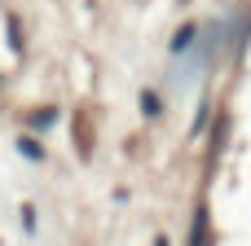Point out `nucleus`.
<instances>
[{
    "instance_id": "nucleus-1",
    "label": "nucleus",
    "mask_w": 251,
    "mask_h": 246,
    "mask_svg": "<svg viewBox=\"0 0 251 246\" xmlns=\"http://www.w3.org/2000/svg\"><path fill=\"white\" fill-rule=\"evenodd\" d=\"M199 44V26H181L176 35H172V53H190Z\"/></svg>"
},
{
    "instance_id": "nucleus-2",
    "label": "nucleus",
    "mask_w": 251,
    "mask_h": 246,
    "mask_svg": "<svg viewBox=\"0 0 251 246\" xmlns=\"http://www.w3.org/2000/svg\"><path fill=\"white\" fill-rule=\"evenodd\" d=\"M190 246H207V211H194V229H190Z\"/></svg>"
},
{
    "instance_id": "nucleus-3",
    "label": "nucleus",
    "mask_w": 251,
    "mask_h": 246,
    "mask_svg": "<svg viewBox=\"0 0 251 246\" xmlns=\"http://www.w3.org/2000/svg\"><path fill=\"white\" fill-rule=\"evenodd\" d=\"M18 150H22V158H31V163H40V158H44V150H40L31 136H22V141H18Z\"/></svg>"
},
{
    "instance_id": "nucleus-4",
    "label": "nucleus",
    "mask_w": 251,
    "mask_h": 246,
    "mask_svg": "<svg viewBox=\"0 0 251 246\" xmlns=\"http://www.w3.org/2000/svg\"><path fill=\"white\" fill-rule=\"evenodd\" d=\"M141 110L154 119V114H159V97H154V92H146V97H141Z\"/></svg>"
},
{
    "instance_id": "nucleus-5",
    "label": "nucleus",
    "mask_w": 251,
    "mask_h": 246,
    "mask_svg": "<svg viewBox=\"0 0 251 246\" xmlns=\"http://www.w3.org/2000/svg\"><path fill=\"white\" fill-rule=\"evenodd\" d=\"M53 119H57V110H44V114H35V128H49Z\"/></svg>"
},
{
    "instance_id": "nucleus-6",
    "label": "nucleus",
    "mask_w": 251,
    "mask_h": 246,
    "mask_svg": "<svg viewBox=\"0 0 251 246\" xmlns=\"http://www.w3.org/2000/svg\"><path fill=\"white\" fill-rule=\"evenodd\" d=\"M154 246H168V238H159V242H154Z\"/></svg>"
}]
</instances>
